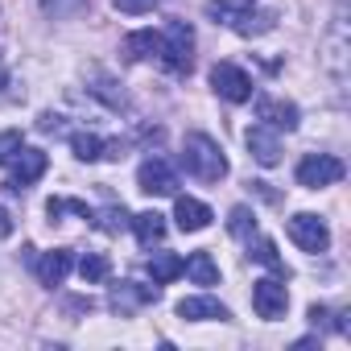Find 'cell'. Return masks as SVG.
<instances>
[{
	"mask_svg": "<svg viewBox=\"0 0 351 351\" xmlns=\"http://www.w3.org/2000/svg\"><path fill=\"white\" fill-rule=\"evenodd\" d=\"M34 269H38V277H42V285H62L66 281V273L75 269V252L71 248H54V252H46L42 261H34Z\"/></svg>",
	"mask_w": 351,
	"mask_h": 351,
	"instance_id": "4fadbf2b",
	"label": "cell"
},
{
	"mask_svg": "<svg viewBox=\"0 0 351 351\" xmlns=\"http://www.w3.org/2000/svg\"><path fill=\"white\" fill-rule=\"evenodd\" d=\"M128 223H132V232H136V240H141L145 248H153V244L165 240V215H157V211H141V215H132Z\"/></svg>",
	"mask_w": 351,
	"mask_h": 351,
	"instance_id": "e0dca14e",
	"label": "cell"
},
{
	"mask_svg": "<svg viewBox=\"0 0 351 351\" xmlns=\"http://www.w3.org/2000/svg\"><path fill=\"white\" fill-rule=\"evenodd\" d=\"M182 273H186L195 285H219V265H215L211 252H191V256L182 261Z\"/></svg>",
	"mask_w": 351,
	"mask_h": 351,
	"instance_id": "2e32d148",
	"label": "cell"
},
{
	"mask_svg": "<svg viewBox=\"0 0 351 351\" xmlns=\"http://www.w3.org/2000/svg\"><path fill=\"white\" fill-rule=\"evenodd\" d=\"M182 161H186V169L195 173L199 182H219V178H228V157H223L219 141H211L207 132H186Z\"/></svg>",
	"mask_w": 351,
	"mask_h": 351,
	"instance_id": "6da1fadb",
	"label": "cell"
},
{
	"mask_svg": "<svg viewBox=\"0 0 351 351\" xmlns=\"http://www.w3.org/2000/svg\"><path fill=\"white\" fill-rule=\"evenodd\" d=\"M244 145H248L252 161H261V165H277V161H281V136H277V128H269V124H252V128L244 132Z\"/></svg>",
	"mask_w": 351,
	"mask_h": 351,
	"instance_id": "8fae6325",
	"label": "cell"
},
{
	"mask_svg": "<svg viewBox=\"0 0 351 351\" xmlns=\"http://www.w3.org/2000/svg\"><path fill=\"white\" fill-rule=\"evenodd\" d=\"M256 120H261V124H269V128H285V132H293V128H298V120H302V112H298V104H289V99L256 95Z\"/></svg>",
	"mask_w": 351,
	"mask_h": 351,
	"instance_id": "30bf717a",
	"label": "cell"
},
{
	"mask_svg": "<svg viewBox=\"0 0 351 351\" xmlns=\"http://www.w3.org/2000/svg\"><path fill=\"white\" fill-rule=\"evenodd\" d=\"M157 298H161V289H157V285L120 281V285L112 289V310H120V314H136L141 306H149V302H157Z\"/></svg>",
	"mask_w": 351,
	"mask_h": 351,
	"instance_id": "7c38bea8",
	"label": "cell"
},
{
	"mask_svg": "<svg viewBox=\"0 0 351 351\" xmlns=\"http://www.w3.org/2000/svg\"><path fill=\"white\" fill-rule=\"evenodd\" d=\"M273 25H277V13H269V9H265V13H252V9H248L232 29H236L240 38H261V34H269Z\"/></svg>",
	"mask_w": 351,
	"mask_h": 351,
	"instance_id": "44dd1931",
	"label": "cell"
},
{
	"mask_svg": "<svg viewBox=\"0 0 351 351\" xmlns=\"http://www.w3.org/2000/svg\"><path fill=\"white\" fill-rule=\"evenodd\" d=\"M347 50H351V42H347V21H343V13H339L335 25H330V34H326V42H322V66L335 75V83L347 79Z\"/></svg>",
	"mask_w": 351,
	"mask_h": 351,
	"instance_id": "52a82bcc",
	"label": "cell"
},
{
	"mask_svg": "<svg viewBox=\"0 0 351 351\" xmlns=\"http://www.w3.org/2000/svg\"><path fill=\"white\" fill-rule=\"evenodd\" d=\"M21 149V136L17 132H0V161H13Z\"/></svg>",
	"mask_w": 351,
	"mask_h": 351,
	"instance_id": "f546056e",
	"label": "cell"
},
{
	"mask_svg": "<svg viewBox=\"0 0 351 351\" xmlns=\"http://www.w3.org/2000/svg\"><path fill=\"white\" fill-rule=\"evenodd\" d=\"M91 219H99V228H104V232H120V228L128 223V211H124V207H104V211H99V215H91Z\"/></svg>",
	"mask_w": 351,
	"mask_h": 351,
	"instance_id": "4316f807",
	"label": "cell"
},
{
	"mask_svg": "<svg viewBox=\"0 0 351 351\" xmlns=\"http://www.w3.org/2000/svg\"><path fill=\"white\" fill-rule=\"evenodd\" d=\"M289 240L302 248V252H326L330 248V228L322 215H310V211H298L289 223H285Z\"/></svg>",
	"mask_w": 351,
	"mask_h": 351,
	"instance_id": "277c9868",
	"label": "cell"
},
{
	"mask_svg": "<svg viewBox=\"0 0 351 351\" xmlns=\"http://www.w3.org/2000/svg\"><path fill=\"white\" fill-rule=\"evenodd\" d=\"M136 186H141L145 195H178V173L169 169V161L149 157V161H141V169H136Z\"/></svg>",
	"mask_w": 351,
	"mask_h": 351,
	"instance_id": "ba28073f",
	"label": "cell"
},
{
	"mask_svg": "<svg viewBox=\"0 0 351 351\" xmlns=\"http://www.w3.org/2000/svg\"><path fill=\"white\" fill-rule=\"evenodd\" d=\"M252 261H261V265H269V269L285 273V265H281V256H277V244H273V240H256V252H252Z\"/></svg>",
	"mask_w": 351,
	"mask_h": 351,
	"instance_id": "83f0119b",
	"label": "cell"
},
{
	"mask_svg": "<svg viewBox=\"0 0 351 351\" xmlns=\"http://www.w3.org/2000/svg\"><path fill=\"white\" fill-rule=\"evenodd\" d=\"M252 310H256L265 322L285 318V310H289V289H285V281H277V277H261V281L252 285Z\"/></svg>",
	"mask_w": 351,
	"mask_h": 351,
	"instance_id": "5b68a950",
	"label": "cell"
},
{
	"mask_svg": "<svg viewBox=\"0 0 351 351\" xmlns=\"http://www.w3.org/2000/svg\"><path fill=\"white\" fill-rule=\"evenodd\" d=\"M116 13H128V17H141V13H153L157 0H112Z\"/></svg>",
	"mask_w": 351,
	"mask_h": 351,
	"instance_id": "f1b7e54d",
	"label": "cell"
},
{
	"mask_svg": "<svg viewBox=\"0 0 351 351\" xmlns=\"http://www.w3.org/2000/svg\"><path fill=\"white\" fill-rule=\"evenodd\" d=\"M173 219H178L182 232H203L215 215H211L207 203H199V199H191V195H178V203H173Z\"/></svg>",
	"mask_w": 351,
	"mask_h": 351,
	"instance_id": "9a60e30c",
	"label": "cell"
},
{
	"mask_svg": "<svg viewBox=\"0 0 351 351\" xmlns=\"http://www.w3.org/2000/svg\"><path fill=\"white\" fill-rule=\"evenodd\" d=\"M339 178H343V161L335 153H306L298 161V186H306V191L335 186Z\"/></svg>",
	"mask_w": 351,
	"mask_h": 351,
	"instance_id": "3957f363",
	"label": "cell"
},
{
	"mask_svg": "<svg viewBox=\"0 0 351 351\" xmlns=\"http://www.w3.org/2000/svg\"><path fill=\"white\" fill-rule=\"evenodd\" d=\"M108 269H112V265H108L104 252H87V256L79 261V277H83L87 285H99V281L108 277Z\"/></svg>",
	"mask_w": 351,
	"mask_h": 351,
	"instance_id": "cb8c5ba5",
	"label": "cell"
},
{
	"mask_svg": "<svg viewBox=\"0 0 351 351\" xmlns=\"http://www.w3.org/2000/svg\"><path fill=\"white\" fill-rule=\"evenodd\" d=\"M13 165V173H9V191H25V186H34L42 173H46V165H50V157L42 153V149H17V157L9 161Z\"/></svg>",
	"mask_w": 351,
	"mask_h": 351,
	"instance_id": "9c48e42d",
	"label": "cell"
},
{
	"mask_svg": "<svg viewBox=\"0 0 351 351\" xmlns=\"http://www.w3.org/2000/svg\"><path fill=\"white\" fill-rule=\"evenodd\" d=\"M211 87H215V95H223L228 104L252 99V79H248L236 62H215V66H211Z\"/></svg>",
	"mask_w": 351,
	"mask_h": 351,
	"instance_id": "8992f818",
	"label": "cell"
},
{
	"mask_svg": "<svg viewBox=\"0 0 351 351\" xmlns=\"http://www.w3.org/2000/svg\"><path fill=\"white\" fill-rule=\"evenodd\" d=\"M71 149H75L79 161H99V157H104V141H99L95 132H75V136H71Z\"/></svg>",
	"mask_w": 351,
	"mask_h": 351,
	"instance_id": "603a6c76",
	"label": "cell"
},
{
	"mask_svg": "<svg viewBox=\"0 0 351 351\" xmlns=\"http://www.w3.org/2000/svg\"><path fill=\"white\" fill-rule=\"evenodd\" d=\"M191 50H195V29H191L186 21H169L165 34H161V50H157L161 66H165L169 75H186L191 62H195Z\"/></svg>",
	"mask_w": 351,
	"mask_h": 351,
	"instance_id": "7a4b0ae2",
	"label": "cell"
},
{
	"mask_svg": "<svg viewBox=\"0 0 351 351\" xmlns=\"http://www.w3.org/2000/svg\"><path fill=\"white\" fill-rule=\"evenodd\" d=\"M149 277H153V285H169L173 277H182V256H173V252H153Z\"/></svg>",
	"mask_w": 351,
	"mask_h": 351,
	"instance_id": "ffe728a7",
	"label": "cell"
},
{
	"mask_svg": "<svg viewBox=\"0 0 351 351\" xmlns=\"http://www.w3.org/2000/svg\"><path fill=\"white\" fill-rule=\"evenodd\" d=\"M5 236H13V219H9L5 207H0V240H5Z\"/></svg>",
	"mask_w": 351,
	"mask_h": 351,
	"instance_id": "4dcf8cb0",
	"label": "cell"
},
{
	"mask_svg": "<svg viewBox=\"0 0 351 351\" xmlns=\"http://www.w3.org/2000/svg\"><path fill=\"white\" fill-rule=\"evenodd\" d=\"M248 9H256V0H207V17L215 21V25H236Z\"/></svg>",
	"mask_w": 351,
	"mask_h": 351,
	"instance_id": "ac0fdd59",
	"label": "cell"
},
{
	"mask_svg": "<svg viewBox=\"0 0 351 351\" xmlns=\"http://www.w3.org/2000/svg\"><path fill=\"white\" fill-rule=\"evenodd\" d=\"M178 318H186V322H228L232 314L215 298H182L178 302Z\"/></svg>",
	"mask_w": 351,
	"mask_h": 351,
	"instance_id": "5bb4252c",
	"label": "cell"
},
{
	"mask_svg": "<svg viewBox=\"0 0 351 351\" xmlns=\"http://www.w3.org/2000/svg\"><path fill=\"white\" fill-rule=\"evenodd\" d=\"M91 79H95V87H91V91H95V95H99V99H104L108 108H116V112H120V108H128V95H124V91H120V87H116V83H112L108 75L91 71Z\"/></svg>",
	"mask_w": 351,
	"mask_h": 351,
	"instance_id": "7402d4cb",
	"label": "cell"
},
{
	"mask_svg": "<svg viewBox=\"0 0 351 351\" xmlns=\"http://www.w3.org/2000/svg\"><path fill=\"white\" fill-rule=\"evenodd\" d=\"M124 50H128V58H157V50H161V34H153V29H136V34H128L124 38Z\"/></svg>",
	"mask_w": 351,
	"mask_h": 351,
	"instance_id": "d6986e66",
	"label": "cell"
},
{
	"mask_svg": "<svg viewBox=\"0 0 351 351\" xmlns=\"http://www.w3.org/2000/svg\"><path fill=\"white\" fill-rule=\"evenodd\" d=\"M62 211H75V215H83V219L95 215V211H91L87 203H79V199H50V203H46V215H50V219H58Z\"/></svg>",
	"mask_w": 351,
	"mask_h": 351,
	"instance_id": "484cf974",
	"label": "cell"
},
{
	"mask_svg": "<svg viewBox=\"0 0 351 351\" xmlns=\"http://www.w3.org/2000/svg\"><path fill=\"white\" fill-rule=\"evenodd\" d=\"M228 228H232V236H236V240H252V236H256V215H252L248 207H232Z\"/></svg>",
	"mask_w": 351,
	"mask_h": 351,
	"instance_id": "d4e9b609",
	"label": "cell"
}]
</instances>
